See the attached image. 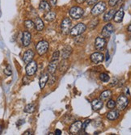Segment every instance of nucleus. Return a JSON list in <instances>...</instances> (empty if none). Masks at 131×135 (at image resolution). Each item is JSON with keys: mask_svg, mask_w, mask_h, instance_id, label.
I'll use <instances>...</instances> for the list:
<instances>
[{"mask_svg": "<svg viewBox=\"0 0 131 135\" xmlns=\"http://www.w3.org/2000/svg\"><path fill=\"white\" fill-rule=\"evenodd\" d=\"M106 8H107V4L105 2H104V1L98 2L93 6L92 9L91 11V14L93 16H98L101 15L102 13H104Z\"/></svg>", "mask_w": 131, "mask_h": 135, "instance_id": "f257e3e1", "label": "nucleus"}, {"mask_svg": "<svg viewBox=\"0 0 131 135\" xmlns=\"http://www.w3.org/2000/svg\"><path fill=\"white\" fill-rule=\"evenodd\" d=\"M87 30V25L83 23H79L75 27H73L70 31V35L73 37H75V36H79V35H82L83 32Z\"/></svg>", "mask_w": 131, "mask_h": 135, "instance_id": "f03ea898", "label": "nucleus"}, {"mask_svg": "<svg viewBox=\"0 0 131 135\" xmlns=\"http://www.w3.org/2000/svg\"><path fill=\"white\" fill-rule=\"evenodd\" d=\"M129 104V99L125 95H120L117 99L116 106L119 111H123L125 110Z\"/></svg>", "mask_w": 131, "mask_h": 135, "instance_id": "7ed1b4c3", "label": "nucleus"}, {"mask_svg": "<svg viewBox=\"0 0 131 135\" xmlns=\"http://www.w3.org/2000/svg\"><path fill=\"white\" fill-rule=\"evenodd\" d=\"M69 14H70V16L72 19L79 20L81 17H83V14H84V10L80 7L75 6V7H72L70 9Z\"/></svg>", "mask_w": 131, "mask_h": 135, "instance_id": "20e7f679", "label": "nucleus"}, {"mask_svg": "<svg viewBox=\"0 0 131 135\" xmlns=\"http://www.w3.org/2000/svg\"><path fill=\"white\" fill-rule=\"evenodd\" d=\"M49 47H50V45L47 41H40L37 44V45H36V50H37V52L40 56H43L48 52Z\"/></svg>", "mask_w": 131, "mask_h": 135, "instance_id": "39448f33", "label": "nucleus"}, {"mask_svg": "<svg viewBox=\"0 0 131 135\" xmlns=\"http://www.w3.org/2000/svg\"><path fill=\"white\" fill-rule=\"evenodd\" d=\"M71 25H72V21L69 17H66L62 20V23H61V30L62 32L65 35H67L70 33V28Z\"/></svg>", "mask_w": 131, "mask_h": 135, "instance_id": "423d86ee", "label": "nucleus"}, {"mask_svg": "<svg viewBox=\"0 0 131 135\" xmlns=\"http://www.w3.org/2000/svg\"><path fill=\"white\" fill-rule=\"evenodd\" d=\"M37 70V62L36 61H31L26 66V74L28 77L33 76Z\"/></svg>", "mask_w": 131, "mask_h": 135, "instance_id": "0eeeda50", "label": "nucleus"}, {"mask_svg": "<svg viewBox=\"0 0 131 135\" xmlns=\"http://www.w3.org/2000/svg\"><path fill=\"white\" fill-rule=\"evenodd\" d=\"M113 30H114V27L113 24L110 23H107L101 31V36L104 38H109L111 36V34L113 32Z\"/></svg>", "mask_w": 131, "mask_h": 135, "instance_id": "6e6552de", "label": "nucleus"}, {"mask_svg": "<svg viewBox=\"0 0 131 135\" xmlns=\"http://www.w3.org/2000/svg\"><path fill=\"white\" fill-rule=\"evenodd\" d=\"M91 62L95 63V64H99L100 62H102L104 59V55L102 53L100 52H96V53H93L91 57Z\"/></svg>", "mask_w": 131, "mask_h": 135, "instance_id": "1a4fd4ad", "label": "nucleus"}, {"mask_svg": "<svg viewBox=\"0 0 131 135\" xmlns=\"http://www.w3.org/2000/svg\"><path fill=\"white\" fill-rule=\"evenodd\" d=\"M82 121L80 120L74 121L70 127V133L71 134H75L79 133L82 130Z\"/></svg>", "mask_w": 131, "mask_h": 135, "instance_id": "9d476101", "label": "nucleus"}, {"mask_svg": "<svg viewBox=\"0 0 131 135\" xmlns=\"http://www.w3.org/2000/svg\"><path fill=\"white\" fill-rule=\"evenodd\" d=\"M106 45V40L102 36H97L95 41V47L97 50L101 51L104 50V48Z\"/></svg>", "mask_w": 131, "mask_h": 135, "instance_id": "9b49d317", "label": "nucleus"}, {"mask_svg": "<svg viewBox=\"0 0 131 135\" xmlns=\"http://www.w3.org/2000/svg\"><path fill=\"white\" fill-rule=\"evenodd\" d=\"M32 41V34L28 31H25L23 32L22 36V45L23 47H28Z\"/></svg>", "mask_w": 131, "mask_h": 135, "instance_id": "f8f14e48", "label": "nucleus"}, {"mask_svg": "<svg viewBox=\"0 0 131 135\" xmlns=\"http://www.w3.org/2000/svg\"><path fill=\"white\" fill-rule=\"evenodd\" d=\"M35 57V53L33 50H28L27 51H25V53H23V62L28 64V62H30L31 61L33 60Z\"/></svg>", "mask_w": 131, "mask_h": 135, "instance_id": "ddd939ff", "label": "nucleus"}, {"mask_svg": "<svg viewBox=\"0 0 131 135\" xmlns=\"http://www.w3.org/2000/svg\"><path fill=\"white\" fill-rule=\"evenodd\" d=\"M124 15H125V11H124V9L122 7V8H120L119 11H116V13H115L113 20H114L115 23H121L123 20Z\"/></svg>", "mask_w": 131, "mask_h": 135, "instance_id": "4468645a", "label": "nucleus"}, {"mask_svg": "<svg viewBox=\"0 0 131 135\" xmlns=\"http://www.w3.org/2000/svg\"><path fill=\"white\" fill-rule=\"evenodd\" d=\"M70 66V63L68 62V59H62V61L58 64L57 69L60 71V73H65Z\"/></svg>", "mask_w": 131, "mask_h": 135, "instance_id": "2eb2a0df", "label": "nucleus"}, {"mask_svg": "<svg viewBox=\"0 0 131 135\" xmlns=\"http://www.w3.org/2000/svg\"><path fill=\"white\" fill-rule=\"evenodd\" d=\"M103 101L100 99H95L91 101V108L94 111H99L103 108Z\"/></svg>", "mask_w": 131, "mask_h": 135, "instance_id": "dca6fc26", "label": "nucleus"}, {"mask_svg": "<svg viewBox=\"0 0 131 135\" xmlns=\"http://www.w3.org/2000/svg\"><path fill=\"white\" fill-rule=\"evenodd\" d=\"M116 11H116L115 8H112V9L109 10L104 14V22H109V21H111L113 19V17H114V15L116 13Z\"/></svg>", "mask_w": 131, "mask_h": 135, "instance_id": "f3484780", "label": "nucleus"}, {"mask_svg": "<svg viewBox=\"0 0 131 135\" xmlns=\"http://www.w3.org/2000/svg\"><path fill=\"white\" fill-rule=\"evenodd\" d=\"M119 116H120V113H119V110H116V109H111V111L109 113H107V118H108L109 120H117Z\"/></svg>", "mask_w": 131, "mask_h": 135, "instance_id": "a211bd4d", "label": "nucleus"}, {"mask_svg": "<svg viewBox=\"0 0 131 135\" xmlns=\"http://www.w3.org/2000/svg\"><path fill=\"white\" fill-rule=\"evenodd\" d=\"M34 25H35L36 29H37V31H38V32L43 31V29L45 28V23H44L43 20L40 17H37L35 19Z\"/></svg>", "mask_w": 131, "mask_h": 135, "instance_id": "6ab92c4d", "label": "nucleus"}, {"mask_svg": "<svg viewBox=\"0 0 131 135\" xmlns=\"http://www.w3.org/2000/svg\"><path fill=\"white\" fill-rule=\"evenodd\" d=\"M112 95H113L112 91H110V90H105V91H104L100 94V100H101L103 102L104 101H108L109 100H110L111 98H112Z\"/></svg>", "mask_w": 131, "mask_h": 135, "instance_id": "aec40b11", "label": "nucleus"}, {"mask_svg": "<svg viewBox=\"0 0 131 135\" xmlns=\"http://www.w3.org/2000/svg\"><path fill=\"white\" fill-rule=\"evenodd\" d=\"M57 66H58V60H54V61L51 60V62L48 66V72L51 74V75H54L57 69Z\"/></svg>", "mask_w": 131, "mask_h": 135, "instance_id": "412c9836", "label": "nucleus"}, {"mask_svg": "<svg viewBox=\"0 0 131 135\" xmlns=\"http://www.w3.org/2000/svg\"><path fill=\"white\" fill-rule=\"evenodd\" d=\"M72 54V48H71L70 45H66L65 46L62 50V59H68L70 56V54Z\"/></svg>", "mask_w": 131, "mask_h": 135, "instance_id": "4be33fe9", "label": "nucleus"}, {"mask_svg": "<svg viewBox=\"0 0 131 135\" xmlns=\"http://www.w3.org/2000/svg\"><path fill=\"white\" fill-rule=\"evenodd\" d=\"M49 81V75L47 73H45V74H42L41 76L40 77V79H39V85H40V88L41 89H43L45 85L47 83V82Z\"/></svg>", "mask_w": 131, "mask_h": 135, "instance_id": "5701e85b", "label": "nucleus"}, {"mask_svg": "<svg viewBox=\"0 0 131 135\" xmlns=\"http://www.w3.org/2000/svg\"><path fill=\"white\" fill-rule=\"evenodd\" d=\"M51 9V6L50 4L47 2V1H42L40 3V5H39V10L41 11H43V12H47V11H50Z\"/></svg>", "mask_w": 131, "mask_h": 135, "instance_id": "b1692460", "label": "nucleus"}, {"mask_svg": "<svg viewBox=\"0 0 131 135\" xmlns=\"http://www.w3.org/2000/svg\"><path fill=\"white\" fill-rule=\"evenodd\" d=\"M57 15L54 11H47L46 13L44 15V19L47 21V22H52L54 20H56Z\"/></svg>", "mask_w": 131, "mask_h": 135, "instance_id": "393cba45", "label": "nucleus"}, {"mask_svg": "<svg viewBox=\"0 0 131 135\" xmlns=\"http://www.w3.org/2000/svg\"><path fill=\"white\" fill-rule=\"evenodd\" d=\"M36 110V105L34 104H28L25 108V112L27 113H32Z\"/></svg>", "mask_w": 131, "mask_h": 135, "instance_id": "a878e982", "label": "nucleus"}, {"mask_svg": "<svg viewBox=\"0 0 131 135\" xmlns=\"http://www.w3.org/2000/svg\"><path fill=\"white\" fill-rule=\"evenodd\" d=\"M25 26L27 29L28 30H32L34 28L35 25H34V22L31 20H27L25 21Z\"/></svg>", "mask_w": 131, "mask_h": 135, "instance_id": "bb28decb", "label": "nucleus"}, {"mask_svg": "<svg viewBox=\"0 0 131 135\" xmlns=\"http://www.w3.org/2000/svg\"><path fill=\"white\" fill-rule=\"evenodd\" d=\"M109 75H108V74H106V73H101L100 75V79L104 82V83H107V82H109Z\"/></svg>", "mask_w": 131, "mask_h": 135, "instance_id": "cd10ccee", "label": "nucleus"}, {"mask_svg": "<svg viewBox=\"0 0 131 135\" xmlns=\"http://www.w3.org/2000/svg\"><path fill=\"white\" fill-rule=\"evenodd\" d=\"M107 108H108L109 109H113L115 108L116 107V101H114L113 100H108V103H107Z\"/></svg>", "mask_w": 131, "mask_h": 135, "instance_id": "c85d7f7f", "label": "nucleus"}, {"mask_svg": "<svg viewBox=\"0 0 131 135\" xmlns=\"http://www.w3.org/2000/svg\"><path fill=\"white\" fill-rule=\"evenodd\" d=\"M3 72H4V74H5V75H6L7 76H11V75H12V70H11V66H10V65H7V66H6V68L4 69Z\"/></svg>", "mask_w": 131, "mask_h": 135, "instance_id": "c756f323", "label": "nucleus"}, {"mask_svg": "<svg viewBox=\"0 0 131 135\" xmlns=\"http://www.w3.org/2000/svg\"><path fill=\"white\" fill-rule=\"evenodd\" d=\"M59 57H60V52L58 50L55 51L54 54H53V57H52V61H54V60H58Z\"/></svg>", "mask_w": 131, "mask_h": 135, "instance_id": "7c9ffc66", "label": "nucleus"}, {"mask_svg": "<svg viewBox=\"0 0 131 135\" xmlns=\"http://www.w3.org/2000/svg\"><path fill=\"white\" fill-rule=\"evenodd\" d=\"M97 2H98V0H86L85 1L88 6H94Z\"/></svg>", "mask_w": 131, "mask_h": 135, "instance_id": "2f4dec72", "label": "nucleus"}, {"mask_svg": "<svg viewBox=\"0 0 131 135\" xmlns=\"http://www.w3.org/2000/svg\"><path fill=\"white\" fill-rule=\"evenodd\" d=\"M49 80H50V85H53V84H54L55 83V82H56V80H57V78L55 77V75H54H54H51V77H50L49 76Z\"/></svg>", "mask_w": 131, "mask_h": 135, "instance_id": "473e14b6", "label": "nucleus"}, {"mask_svg": "<svg viewBox=\"0 0 131 135\" xmlns=\"http://www.w3.org/2000/svg\"><path fill=\"white\" fill-rule=\"evenodd\" d=\"M119 1H120V0H109V5L111 7H115L118 3Z\"/></svg>", "mask_w": 131, "mask_h": 135, "instance_id": "72a5a7b5", "label": "nucleus"}, {"mask_svg": "<svg viewBox=\"0 0 131 135\" xmlns=\"http://www.w3.org/2000/svg\"><path fill=\"white\" fill-rule=\"evenodd\" d=\"M91 122V120H86V121L84 122V123L82 124V130H85L88 127V126L89 125V123Z\"/></svg>", "mask_w": 131, "mask_h": 135, "instance_id": "f704fd0d", "label": "nucleus"}, {"mask_svg": "<svg viewBox=\"0 0 131 135\" xmlns=\"http://www.w3.org/2000/svg\"><path fill=\"white\" fill-rule=\"evenodd\" d=\"M30 134H33V131L32 129H28L27 131L23 133V135H30Z\"/></svg>", "mask_w": 131, "mask_h": 135, "instance_id": "c9c22d12", "label": "nucleus"}, {"mask_svg": "<svg viewBox=\"0 0 131 135\" xmlns=\"http://www.w3.org/2000/svg\"><path fill=\"white\" fill-rule=\"evenodd\" d=\"M117 83H118V80H117V79H113V80H112V83H110V85L111 86H115V85H117Z\"/></svg>", "mask_w": 131, "mask_h": 135, "instance_id": "e433bc0d", "label": "nucleus"}, {"mask_svg": "<svg viewBox=\"0 0 131 135\" xmlns=\"http://www.w3.org/2000/svg\"><path fill=\"white\" fill-rule=\"evenodd\" d=\"M23 123H25V120H20L17 123H16V126H20L21 125H23Z\"/></svg>", "mask_w": 131, "mask_h": 135, "instance_id": "4c0bfd02", "label": "nucleus"}, {"mask_svg": "<svg viewBox=\"0 0 131 135\" xmlns=\"http://www.w3.org/2000/svg\"><path fill=\"white\" fill-rule=\"evenodd\" d=\"M57 1V0H50V4H51L52 6H56Z\"/></svg>", "mask_w": 131, "mask_h": 135, "instance_id": "58836bf2", "label": "nucleus"}, {"mask_svg": "<svg viewBox=\"0 0 131 135\" xmlns=\"http://www.w3.org/2000/svg\"><path fill=\"white\" fill-rule=\"evenodd\" d=\"M76 3H79V4H81V3H85L86 0H75Z\"/></svg>", "mask_w": 131, "mask_h": 135, "instance_id": "ea45409f", "label": "nucleus"}, {"mask_svg": "<svg viewBox=\"0 0 131 135\" xmlns=\"http://www.w3.org/2000/svg\"><path fill=\"white\" fill-rule=\"evenodd\" d=\"M61 133H62V131L60 129H56L55 130V134L56 135H61Z\"/></svg>", "mask_w": 131, "mask_h": 135, "instance_id": "a19ab883", "label": "nucleus"}, {"mask_svg": "<svg viewBox=\"0 0 131 135\" xmlns=\"http://www.w3.org/2000/svg\"><path fill=\"white\" fill-rule=\"evenodd\" d=\"M109 59V52H107L106 53V61H108Z\"/></svg>", "mask_w": 131, "mask_h": 135, "instance_id": "79ce46f5", "label": "nucleus"}, {"mask_svg": "<svg viewBox=\"0 0 131 135\" xmlns=\"http://www.w3.org/2000/svg\"><path fill=\"white\" fill-rule=\"evenodd\" d=\"M125 92H126V95H129V88H126V89H125Z\"/></svg>", "mask_w": 131, "mask_h": 135, "instance_id": "37998d69", "label": "nucleus"}, {"mask_svg": "<svg viewBox=\"0 0 131 135\" xmlns=\"http://www.w3.org/2000/svg\"><path fill=\"white\" fill-rule=\"evenodd\" d=\"M130 28H131V25L129 24V25L128 26V32H130Z\"/></svg>", "mask_w": 131, "mask_h": 135, "instance_id": "c03bdc74", "label": "nucleus"}, {"mask_svg": "<svg viewBox=\"0 0 131 135\" xmlns=\"http://www.w3.org/2000/svg\"><path fill=\"white\" fill-rule=\"evenodd\" d=\"M44 1H46V0H44Z\"/></svg>", "mask_w": 131, "mask_h": 135, "instance_id": "a18cd8bd", "label": "nucleus"}]
</instances>
